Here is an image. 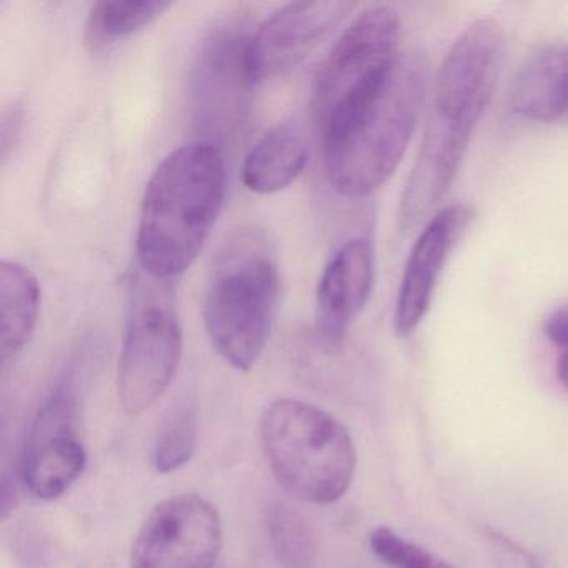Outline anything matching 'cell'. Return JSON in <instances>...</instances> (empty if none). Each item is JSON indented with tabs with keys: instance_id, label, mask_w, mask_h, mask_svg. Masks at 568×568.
<instances>
[{
	"instance_id": "1",
	"label": "cell",
	"mask_w": 568,
	"mask_h": 568,
	"mask_svg": "<svg viewBox=\"0 0 568 568\" xmlns=\"http://www.w3.org/2000/svg\"><path fill=\"white\" fill-rule=\"evenodd\" d=\"M504 49V31L494 19H478L448 49L435 74L424 138L402 194V231L430 221L447 195L497 88Z\"/></svg>"
},
{
	"instance_id": "2",
	"label": "cell",
	"mask_w": 568,
	"mask_h": 568,
	"mask_svg": "<svg viewBox=\"0 0 568 568\" xmlns=\"http://www.w3.org/2000/svg\"><path fill=\"white\" fill-rule=\"evenodd\" d=\"M427 88V59L400 54L382 78L321 122L325 169L338 194L365 197L392 178L417 128Z\"/></svg>"
},
{
	"instance_id": "3",
	"label": "cell",
	"mask_w": 568,
	"mask_h": 568,
	"mask_svg": "<svg viewBox=\"0 0 568 568\" xmlns=\"http://www.w3.org/2000/svg\"><path fill=\"white\" fill-rule=\"evenodd\" d=\"M227 172L217 144L195 141L172 151L149 179L138 229V257L149 277L187 271L224 207Z\"/></svg>"
},
{
	"instance_id": "4",
	"label": "cell",
	"mask_w": 568,
	"mask_h": 568,
	"mask_svg": "<svg viewBox=\"0 0 568 568\" xmlns=\"http://www.w3.org/2000/svg\"><path fill=\"white\" fill-rule=\"evenodd\" d=\"M281 275L271 245L242 234L222 252L204 298L212 347L237 371L261 358L277 312Z\"/></svg>"
},
{
	"instance_id": "5",
	"label": "cell",
	"mask_w": 568,
	"mask_h": 568,
	"mask_svg": "<svg viewBox=\"0 0 568 568\" xmlns=\"http://www.w3.org/2000/svg\"><path fill=\"white\" fill-rule=\"evenodd\" d=\"M261 435L272 475L288 495L328 505L347 494L357 450L334 415L307 402L281 398L265 410Z\"/></svg>"
},
{
	"instance_id": "6",
	"label": "cell",
	"mask_w": 568,
	"mask_h": 568,
	"mask_svg": "<svg viewBox=\"0 0 568 568\" xmlns=\"http://www.w3.org/2000/svg\"><path fill=\"white\" fill-rule=\"evenodd\" d=\"M182 351L184 334L171 298L139 287L119 361V402L125 414L138 417L159 400L178 374Z\"/></svg>"
},
{
	"instance_id": "7",
	"label": "cell",
	"mask_w": 568,
	"mask_h": 568,
	"mask_svg": "<svg viewBox=\"0 0 568 568\" xmlns=\"http://www.w3.org/2000/svg\"><path fill=\"white\" fill-rule=\"evenodd\" d=\"M400 18L388 6L365 9L345 29L315 79L318 124L394 65L400 55Z\"/></svg>"
},
{
	"instance_id": "8",
	"label": "cell",
	"mask_w": 568,
	"mask_h": 568,
	"mask_svg": "<svg viewBox=\"0 0 568 568\" xmlns=\"http://www.w3.org/2000/svg\"><path fill=\"white\" fill-rule=\"evenodd\" d=\"M251 36L237 22L212 31L195 55L191 74V104L195 124L214 141L237 132L255 88L248 74Z\"/></svg>"
},
{
	"instance_id": "9",
	"label": "cell",
	"mask_w": 568,
	"mask_h": 568,
	"mask_svg": "<svg viewBox=\"0 0 568 568\" xmlns=\"http://www.w3.org/2000/svg\"><path fill=\"white\" fill-rule=\"evenodd\" d=\"M222 521L211 501L182 494L159 504L135 537L131 568H214Z\"/></svg>"
},
{
	"instance_id": "10",
	"label": "cell",
	"mask_w": 568,
	"mask_h": 568,
	"mask_svg": "<svg viewBox=\"0 0 568 568\" xmlns=\"http://www.w3.org/2000/svg\"><path fill=\"white\" fill-rule=\"evenodd\" d=\"M78 414V384L74 374H65L39 410L22 455V484L34 497L55 500L84 470Z\"/></svg>"
},
{
	"instance_id": "11",
	"label": "cell",
	"mask_w": 568,
	"mask_h": 568,
	"mask_svg": "<svg viewBox=\"0 0 568 568\" xmlns=\"http://www.w3.org/2000/svg\"><path fill=\"white\" fill-rule=\"evenodd\" d=\"M354 9V2H294L265 19L248 39L254 85L297 68Z\"/></svg>"
},
{
	"instance_id": "12",
	"label": "cell",
	"mask_w": 568,
	"mask_h": 568,
	"mask_svg": "<svg viewBox=\"0 0 568 568\" xmlns=\"http://www.w3.org/2000/svg\"><path fill=\"white\" fill-rule=\"evenodd\" d=\"M471 217L474 212L468 205H450L437 212L418 235L405 264L395 302L394 328L398 337L414 334L428 314L438 278Z\"/></svg>"
},
{
	"instance_id": "13",
	"label": "cell",
	"mask_w": 568,
	"mask_h": 568,
	"mask_svg": "<svg viewBox=\"0 0 568 568\" xmlns=\"http://www.w3.org/2000/svg\"><path fill=\"white\" fill-rule=\"evenodd\" d=\"M374 278V247L365 237L345 242L325 265L317 287V332L327 347L342 345L371 298Z\"/></svg>"
},
{
	"instance_id": "14",
	"label": "cell",
	"mask_w": 568,
	"mask_h": 568,
	"mask_svg": "<svg viewBox=\"0 0 568 568\" xmlns=\"http://www.w3.org/2000/svg\"><path fill=\"white\" fill-rule=\"evenodd\" d=\"M510 108L535 124H568V44L548 45L524 62L511 82Z\"/></svg>"
},
{
	"instance_id": "15",
	"label": "cell",
	"mask_w": 568,
	"mask_h": 568,
	"mask_svg": "<svg viewBox=\"0 0 568 568\" xmlns=\"http://www.w3.org/2000/svg\"><path fill=\"white\" fill-rule=\"evenodd\" d=\"M307 155V141L297 124H275L262 134L245 155L242 182L255 194L268 195L284 191L304 172Z\"/></svg>"
},
{
	"instance_id": "16",
	"label": "cell",
	"mask_w": 568,
	"mask_h": 568,
	"mask_svg": "<svg viewBox=\"0 0 568 568\" xmlns=\"http://www.w3.org/2000/svg\"><path fill=\"white\" fill-rule=\"evenodd\" d=\"M41 311V287L31 268L4 258L0 264V358L14 361L31 342Z\"/></svg>"
},
{
	"instance_id": "17",
	"label": "cell",
	"mask_w": 568,
	"mask_h": 568,
	"mask_svg": "<svg viewBox=\"0 0 568 568\" xmlns=\"http://www.w3.org/2000/svg\"><path fill=\"white\" fill-rule=\"evenodd\" d=\"M171 2H121L102 0L89 12L84 26V45L89 54H104L125 39L158 21Z\"/></svg>"
},
{
	"instance_id": "18",
	"label": "cell",
	"mask_w": 568,
	"mask_h": 568,
	"mask_svg": "<svg viewBox=\"0 0 568 568\" xmlns=\"http://www.w3.org/2000/svg\"><path fill=\"white\" fill-rule=\"evenodd\" d=\"M267 534L275 557L284 568H314L317 544L314 530L301 511L284 501L267 508Z\"/></svg>"
},
{
	"instance_id": "19",
	"label": "cell",
	"mask_w": 568,
	"mask_h": 568,
	"mask_svg": "<svg viewBox=\"0 0 568 568\" xmlns=\"http://www.w3.org/2000/svg\"><path fill=\"white\" fill-rule=\"evenodd\" d=\"M199 438L197 408L192 404L175 405L164 418L154 447V465L159 474H171L184 467Z\"/></svg>"
},
{
	"instance_id": "20",
	"label": "cell",
	"mask_w": 568,
	"mask_h": 568,
	"mask_svg": "<svg viewBox=\"0 0 568 568\" xmlns=\"http://www.w3.org/2000/svg\"><path fill=\"white\" fill-rule=\"evenodd\" d=\"M368 544L375 557L390 568H455L434 551L387 527L375 528Z\"/></svg>"
},
{
	"instance_id": "21",
	"label": "cell",
	"mask_w": 568,
	"mask_h": 568,
	"mask_svg": "<svg viewBox=\"0 0 568 568\" xmlns=\"http://www.w3.org/2000/svg\"><path fill=\"white\" fill-rule=\"evenodd\" d=\"M484 541L487 545L491 568H545L531 551L501 531L485 528Z\"/></svg>"
},
{
	"instance_id": "22",
	"label": "cell",
	"mask_w": 568,
	"mask_h": 568,
	"mask_svg": "<svg viewBox=\"0 0 568 568\" xmlns=\"http://www.w3.org/2000/svg\"><path fill=\"white\" fill-rule=\"evenodd\" d=\"M24 109L19 104L9 105L2 112V122H0V145H2V159L8 162L11 152L18 148L24 129Z\"/></svg>"
},
{
	"instance_id": "23",
	"label": "cell",
	"mask_w": 568,
	"mask_h": 568,
	"mask_svg": "<svg viewBox=\"0 0 568 568\" xmlns=\"http://www.w3.org/2000/svg\"><path fill=\"white\" fill-rule=\"evenodd\" d=\"M545 337L560 352H568V308L551 312L544 322Z\"/></svg>"
},
{
	"instance_id": "24",
	"label": "cell",
	"mask_w": 568,
	"mask_h": 568,
	"mask_svg": "<svg viewBox=\"0 0 568 568\" xmlns=\"http://www.w3.org/2000/svg\"><path fill=\"white\" fill-rule=\"evenodd\" d=\"M555 375H557L561 387L568 390V352H560V355H558L557 364H555Z\"/></svg>"
}]
</instances>
